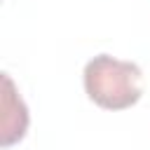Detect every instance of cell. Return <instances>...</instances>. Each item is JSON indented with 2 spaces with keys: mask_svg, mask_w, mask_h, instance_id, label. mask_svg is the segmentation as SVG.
Masks as SVG:
<instances>
[{
  "mask_svg": "<svg viewBox=\"0 0 150 150\" xmlns=\"http://www.w3.org/2000/svg\"><path fill=\"white\" fill-rule=\"evenodd\" d=\"M87 96L105 110L131 108L143 94V73L131 61H120L108 54L94 56L82 73Z\"/></svg>",
  "mask_w": 150,
  "mask_h": 150,
  "instance_id": "1",
  "label": "cell"
},
{
  "mask_svg": "<svg viewBox=\"0 0 150 150\" xmlns=\"http://www.w3.org/2000/svg\"><path fill=\"white\" fill-rule=\"evenodd\" d=\"M5 94H2V145H12L14 141H21L28 127V110L21 101V96L14 91V84L9 75H2Z\"/></svg>",
  "mask_w": 150,
  "mask_h": 150,
  "instance_id": "2",
  "label": "cell"
}]
</instances>
